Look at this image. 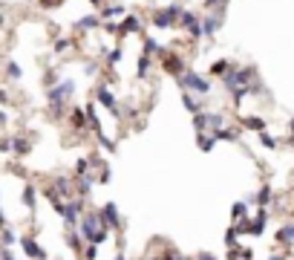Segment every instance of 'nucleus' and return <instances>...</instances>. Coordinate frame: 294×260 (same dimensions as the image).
<instances>
[{"label":"nucleus","mask_w":294,"mask_h":260,"mask_svg":"<svg viewBox=\"0 0 294 260\" xmlns=\"http://www.w3.org/2000/svg\"><path fill=\"white\" fill-rule=\"evenodd\" d=\"M75 95V81L72 78H64V81H55L52 87L47 90V101L52 107V118H61L64 116V107L70 104V98Z\"/></svg>","instance_id":"1"},{"label":"nucleus","mask_w":294,"mask_h":260,"mask_svg":"<svg viewBox=\"0 0 294 260\" xmlns=\"http://www.w3.org/2000/svg\"><path fill=\"white\" fill-rule=\"evenodd\" d=\"M176 81H179V87L188 90V93H196V95H208L211 93V81H208L205 75H199L196 70H185Z\"/></svg>","instance_id":"2"},{"label":"nucleus","mask_w":294,"mask_h":260,"mask_svg":"<svg viewBox=\"0 0 294 260\" xmlns=\"http://www.w3.org/2000/svg\"><path fill=\"white\" fill-rule=\"evenodd\" d=\"M257 75V70L254 67H231V70L222 75V84H225V90L231 93V90H236V87H245V84H251V78Z\"/></svg>","instance_id":"3"},{"label":"nucleus","mask_w":294,"mask_h":260,"mask_svg":"<svg viewBox=\"0 0 294 260\" xmlns=\"http://www.w3.org/2000/svg\"><path fill=\"white\" fill-rule=\"evenodd\" d=\"M179 15H182V6H179V3H170L165 9H156L153 18H150V24H153L156 29H167V26L179 24Z\"/></svg>","instance_id":"4"},{"label":"nucleus","mask_w":294,"mask_h":260,"mask_svg":"<svg viewBox=\"0 0 294 260\" xmlns=\"http://www.w3.org/2000/svg\"><path fill=\"white\" fill-rule=\"evenodd\" d=\"M156 58H159V64H162V70L170 72V75H176V78L185 72V58H182V55H176V52H170V49L162 47V52H159Z\"/></svg>","instance_id":"5"},{"label":"nucleus","mask_w":294,"mask_h":260,"mask_svg":"<svg viewBox=\"0 0 294 260\" xmlns=\"http://www.w3.org/2000/svg\"><path fill=\"white\" fill-rule=\"evenodd\" d=\"M98 228H101V217H98L95 211H84V214H81V220H78V234H81L87 243H90V240H93V234L98 231Z\"/></svg>","instance_id":"6"},{"label":"nucleus","mask_w":294,"mask_h":260,"mask_svg":"<svg viewBox=\"0 0 294 260\" xmlns=\"http://www.w3.org/2000/svg\"><path fill=\"white\" fill-rule=\"evenodd\" d=\"M225 24V9H211V12L202 18V35L205 38H213L219 32V26Z\"/></svg>","instance_id":"7"},{"label":"nucleus","mask_w":294,"mask_h":260,"mask_svg":"<svg viewBox=\"0 0 294 260\" xmlns=\"http://www.w3.org/2000/svg\"><path fill=\"white\" fill-rule=\"evenodd\" d=\"M179 26H182L193 41H199L202 38V18H196V15L188 12V9H182V15H179Z\"/></svg>","instance_id":"8"},{"label":"nucleus","mask_w":294,"mask_h":260,"mask_svg":"<svg viewBox=\"0 0 294 260\" xmlns=\"http://www.w3.org/2000/svg\"><path fill=\"white\" fill-rule=\"evenodd\" d=\"M98 217H101V225H104V228H118V225H121V214H118L116 202H104V208L98 211Z\"/></svg>","instance_id":"9"},{"label":"nucleus","mask_w":294,"mask_h":260,"mask_svg":"<svg viewBox=\"0 0 294 260\" xmlns=\"http://www.w3.org/2000/svg\"><path fill=\"white\" fill-rule=\"evenodd\" d=\"M95 98H98V104H104L116 118H121V107H118L116 95L110 93V87H98V90H95Z\"/></svg>","instance_id":"10"},{"label":"nucleus","mask_w":294,"mask_h":260,"mask_svg":"<svg viewBox=\"0 0 294 260\" xmlns=\"http://www.w3.org/2000/svg\"><path fill=\"white\" fill-rule=\"evenodd\" d=\"M52 191L58 194L61 200H72V194H75V182H72V179H67V177H55Z\"/></svg>","instance_id":"11"},{"label":"nucleus","mask_w":294,"mask_h":260,"mask_svg":"<svg viewBox=\"0 0 294 260\" xmlns=\"http://www.w3.org/2000/svg\"><path fill=\"white\" fill-rule=\"evenodd\" d=\"M139 29H141V18H136V15H124V18L118 21V35L121 38L133 35V32H139Z\"/></svg>","instance_id":"12"},{"label":"nucleus","mask_w":294,"mask_h":260,"mask_svg":"<svg viewBox=\"0 0 294 260\" xmlns=\"http://www.w3.org/2000/svg\"><path fill=\"white\" fill-rule=\"evenodd\" d=\"M21 248H24V254L26 257H32V260H38V257H47V251L38 246V240L35 237H21Z\"/></svg>","instance_id":"13"},{"label":"nucleus","mask_w":294,"mask_h":260,"mask_svg":"<svg viewBox=\"0 0 294 260\" xmlns=\"http://www.w3.org/2000/svg\"><path fill=\"white\" fill-rule=\"evenodd\" d=\"M182 104H185V110H188L190 116L202 110V101L196 98V93H188V90H182Z\"/></svg>","instance_id":"14"},{"label":"nucleus","mask_w":294,"mask_h":260,"mask_svg":"<svg viewBox=\"0 0 294 260\" xmlns=\"http://www.w3.org/2000/svg\"><path fill=\"white\" fill-rule=\"evenodd\" d=\"M213 136H216V142H239V130L236 127H219V130H213Z\"/></svg>","instance_id":"15"},{"label":"nucleus","mask_w":294,"mask_h":260,"mask_svg":"<svg viewBox=\"0 0 294 260\" xmlns=\"http://www.w3.org/2000/svg\"><path fill=\"white\" fill-rule=\"evenodd\" d=\"M70 121H72V127L81 133V130L87 127V113H84L81 107H72V110H70Z\"/></svg>","instance_id":"16"},{"label":"nucleus","mask_w":294,"mask_h":260,"mask_svg":"<svg viewBox=\"0 0 294 260\" xmlns=\"http://www.w3.org/2000/svg\"><path fill=\"white\" fill-rule=\"evenodd\" d=\"M93 174H81L78 177V182H75V191H78V197H87L90 191H93Z\"/></svg>","instance_id":"17"},{"label":"nucleus","mask_w":294,"mask_h":260,"mask_svg":"<svg viewBox=\"0 0 294 260\" xmlns=\"http://www.w3.org/2000/svg\"><path fill=\"white\" fill-rule=\"evenodd\" d=\"M277 243H282V246H294V223H285L277 231Z\"/></svg>","instance_id":"18"},{"label":"nucleus","mask_w":294,"mask_h":260,"mask_svg":"<svg viewBox=\"0 0 294 260\" xmlns=\"http://www.w3.org/2000/svg\"><path fill=\"white\" fill-rule=\"evenodd\" d=\"M104 24V21H101V15H87V18H81V21H78V29H81V32H90V29H95V26H101Z\"/></svg>","instance_id":"19"},{"label":"nucleus","mask_w":294,"mask_h":260,"mask_svg":"<svg viewBox=\"0 0 294 260\" xmlns=\"http://www.w3.org/2000/svg\"><path fill=\"white\" fill-rule=\"evenodd\" d=\"M213 145H216V136H205V133H196V148H199L202 154H211L213 151Z\"/></svg>","instance_id":"20"},{"label":"nucleus","mask_w":294,"mask_h":260,"mask_svg":"<svg viewBox=\"0 0 294 260\" xmlns=\"http://www.w3.org/2000/svg\"><path fill=\"white\" fill-rule=\"evenodd\" d=\"M124 6H104V9H101V21H113V18H116V21H121V18H124Z\"/></svg>","instance_id":"21"},{"label":"nucleus","mask_w":294,"mask_h":260,"mask_svg":"<svg viewBox=\"0 0 294 260\" xmlns=\"http://www.w3.org/2000/svg\"><path fill=\"white\" fill-rule=\"evenodd\" d=\"M150 64H153V61H150V55H144V52H141L139 64H136V75H139V78H147V72H150Z\"/></svg>","instance_id":"22"},{"label":"nucleus","mask_w":294,"mask_h":260,"mask_svg":"<svg viewBox=\"0 0 294 260\" xmlns=\"http://www.w3.org/2000/svg\"><path fill=\"white\" fill-rule=\"evenodd\" d=\"M231 67H234V64H231V61H225V58L213 61V64H211V75H219V78H222L225 72L231 70Z\"/></svg>","instance_id":"23"},{"label":"nucleus","mask_w":294,"mask_h":260,"mask_svg":"<svg viewBox=\"0 0 294 260\" xmlns=\"http://www.w3.org/2000/svg\"><path fill=\"white\" fill-rule=\"evenodd\" d=\"M12 151H15V156H26L32 151V145L26 142V139H12Z\"/></svg>","instance_id":"24"},{"label":"nucleus","mask_w":294,"mask_h":260,"mask_svg":"<svg viewBox=\"0 0 294 260\" xmlns=\"http://www.w3.org/2000/svg\"><path fill=\"white\" fill-rule=\"evenodd\" d=\"M24 205L35 211V185H24Z\"/></svg>","instance_id":"25"},{"label":"nucleus","mask_w":294,"mask_h":260,"mask_svg":"<svg viewBox=\"0 0 294 260\" xmlns=\"http://www.w3.org/2000/svg\"><path fill=\"white\" fill-rule=\"evenodd\" d=\"M268 202H271V185H262L259 194H257V205H259V208H265Z\"/></svg>","instance_id":"26"},{"label":"nucleus","mask_w":294,"mask_h":260,"mask_svg":"<svg viewBox=\"0 0 294 260\" xmlns=\"http://www.w3.org/2000/svg\"><path fill=\"white\" fill-rule=\"evenodd\" d=\"M162 47L156 44V38H144V55H159Z\"/></svg>","instance_id":"27"},{"label":"nucleus","mask_w":294,"mask_h":260,"mask_svg":"<svg viewBox=\"0 0 294 260\" xmlns=\"http://www.w3.org/2000/svg\"><path fill=\"white\" fill-rule=\"evenodd\" d=\"M236 237H239V228H236V225H231V228L225 231V243H228V248L236 246Z\"/></svg>","instance_id":"28"},{"label":"nucleus","mask_w":294,"mask_h":260,"mask_svg":"<svg viewBox=\"0 0 294 260\" xmlns=\"http://www.w3.org/2000/svg\"><path fill=\"white\" fill-rule=\"evenodd\" d=\"M245 127L248 130H265V121H262V118H257V116H248L245 118Z\"/></svg>","instance_id":"29"},{"label":"nucleus","mask_w":294,"mask_h":260,"mask_svg":"<svg viewBox=\"0 0 294 260\" xmlns=\"http://www.w3.org/2000/svg\"><path fill=\"white\" fill-rule=\"evenodd\" d=\"M259 142L265 145V148H268V151H274V148H277V139H274V136H268V133H265V130H259Z\"/></svg>","instance_id":"30"},{"label":"nucleus","mask_w":294,"mask_h":260,"mask_svg":"<svg viewBox=\"0 0 294 260\" xmlns=\"http://www.w3.org/2000/svg\"><path fill=\"white\" fill-rule=\"evenodd\" d=\"M6 75H9L12 81H18V78H21V67H18L15 61H9V64H6Z\"/></svg>","instance_id":"31"},{"label":"nucleus","mask_w":294,"mask_h":260,"mask_svg":"<svg viewBox=\"0 0 294 260\" xmlns=\"http://www.w3.org/2000/svg\"><path fill=\"white\" fill-rule=\"evenodd\" d=\"M98 257V246H95V243H87V246H84V260H95Z\"/></svg>","instance_id":"32"},{"label":"nucleus","mask_w":294,"mask_h":260,"mask_svg":"<svg viewBox=\"0 0 294 260\" xmlns=\"http://www.w3.org/2000/svg\"><path fill=\"white\" fill-rule=\"evenodd\" d=\"M87 171H90V156H84V159H78V162H75V174H78V177H81V174H87Z\"/></svg>","instance_id":"33"},{"label":"nucleus","mask_w":294,"mask_h":260,"mask_svg":"<svg viewBox=\"0 0 294 260\" xmlns=\"http://www.w3.org/2000/svg\"><path fill=\"white\" fill-rule=\"evenodd\" d=\"M118 61H121V47H116L110 55H107V67H116Z\"/></svg>","instance_id":"34"},{"label":"nucleus","mask_w":294,"mask_h":260,"mask_svg":"<svg viewBox=\"0 0 294 260\" xmlns=\"http://www.w3.org/2000/svg\"><path fill=\"white\" fill-rule=\"evenodd\" d=\"M0 231H3V246H12V243H15V231L9 228V225H3Z\"/></svg>","instance_id":"35"},{"label":"nucleus","mask_w":294,"mask_h":260,"mask_svg":"<svg viewBox=\"0 0 294 260\" xmlns=\"http://www.w3.org/2000/svg\"><path fill=\"white\" fill-rule=\"evenodd\" d=\"M231 217H234V220H245V202H236L234 211H231Z\"/></svg>","instance_id":"36"},{"label":"nucleus","mask_w":294,"mask_h":260,"mask_svg":"<svg viewBox=\"0 0 294 260\" xmlns=\"http://www.w3.org/2000/svg\"><path fill=\"white\" fill-rule=\"evenodd\" d=\"M205 9H225V0H205Z\"/></svg>","instance_id":"37"},{"label":"nucleus","mask_w":294,"mask_h":260,"mask_svg":"<svg viewBox=\"0 0 294 260\" xmlns=\"http://www.w3.org/2000/svg\"><path fill=\"white\" fill-rule=\"evenodd\" d=\"M0 260H15L12 246H0Z\"/></svg>","instance_id":"38"},{"label":"nucleus","mask_w":294,"mask_h":260,"mask_svg":"<svg viewBox=\"0 0 294 260\" xmlns=\"http://www.w3.org/2000/svg\"><path fill=\"white\" fill-rule=\"evenodd\" d=\"M67 49H70V41H67V38H61L58 44H55V52H67Z\"/></svg>","instance_id":"39"},{"label":"nucleus","mask_w":294,"mask_h":260,"mask_svg":"<svg viewBox=\"0 0 294 260\" xmlns=\"http://www.w3.org/2000/svg\"><path fill=\"white\" fill-rule=\"evenodd\" d=\"M0 151L9 154V151H12V139H0Z\"/></svg>","instance_id":"40"},{"label":"nucleus","mask_w":294,"mask_h":260,"mask_svg":"<svg viewBox=\"0 0 294 260\" xmlns=\"http://www.w3.org/2000/svg\"><path fill=\"white\" fill-rule=\"evenodd\" d=\"M162 260H185V257H182L179 251H167V254H165V257H162Z\"/></svg>","instance_id":"41"},{"label":"nucleus","mask_w":294,"mask_h":260,"mask_svg":"<svg viewBox=\"0 0 294 260\" xmlns=\"http://www.w3.org/2000/svg\"><path fill=\"white\" fill-rule=\"evenodd\" d=\"M196 260H216V257H213V254H208V251H199V254H196Z\"/></svg>","instance_id":"42"},{"label":"nucleus","mask_w":294,"mask_h":260,"mask_svg":"<svg viewBox=\"0 0 294 260\" xmlns=\"http://www.w3.org/2000/svg\"><path fill=\"white\" fill-rule=\"evenodd\" d=\"M113 260H127V257H124V251H118V254H116Z\"/></svg>","instance_id":"43"},{"label":"nucleus","mask_w":294,"mask_h":260,"mask_svg":"<svg viewBox=\"0 0 294 260\" xmlns=\"http://www.w3.org/2000/svg\"><path fill=\"white\" fill-rule=\"evenodd\" d=\"M3 24H6V18H3V9H0V29H3Z\"/></svg>","instance_id":"44"},{"label":"nucleus","mask_w":294,"mask_h":260,"mask_svg":"<svg viewBox=\"0 0 294 260\" xmlns=\"http://www.w3.org/2000/svg\"><path fill=\"white\" fill-rule=\"evenodd\" d=\"M3 225H6V217H3V211H0V228H3Z\"/></svg>","instance_id":"45"},{"label":"nucleus","mask_w":294,"mask_h":260,"mask_svg":"<svg viewBox=\"0 0 294 260\" xmlns=\"http://www.w3.org/2000/svg\"><path fill=\"white\" fill-rule=\"evenodd\" d=\"M3 121H6V113H3V110H0V124H3Z\"/></svg>","instance_id":"46"},{"label":"nucleus","mask_w":294,"mask_h":260,"mask_svg":"<svg viewBox=\"0 0 294 260\" xmlns=\"http://www.w3.org/2000/svg\"><path fill=\"white\" fill-rule=\"evenodd\" d=\"M101 3H107V0H93V6H101Z\"/></svg>","instance_id":"47"},{"label":"nucleus","mask_w":294,"mask_h":260,"mask_svg":"<svg viewBox=\"0 0 294 260\" xmlns=\"http://www.w3.org/2000/svg\"><path fill=\"white\" fill-rule=\"evenodd\" d=\"M271 260H285V257H282V254H274V257H271Z\"/></svg>","instance_id":"48"},{"label":"nucleus","mask_w":294,"mask_h":260,"mask_svg":"<svg viewBox=\"0 0 294 260\" xmlns=\"http://www.w3.org/2000/svg\"><path fill=\"white\" fill-rule=\"evenodd\" d=\"M150 260H162V257H150Z\"/></svg>","instance_id":"49"},{"label":"nucleus","mask_w":294,"mask_h":260,"mask_svg":"<svg viewBox=\"0 0 294 260\" xmlns=\"http://www.w3.org/2000/svg\"><path fill=\"white\" fill-rule=\"evenodd\" d=\"M38 260H49V257H38Z\"/></svg>","instance_id":"50"}]
</instances>
